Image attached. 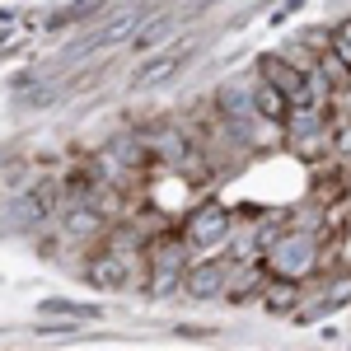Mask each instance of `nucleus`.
I'll return each instance as SVG.
<instances>
[{
  "label": "nucleus",
  "mask_w": 351,
  "mask_h": 351,
  "mask_svg": "<svg viewBox=\"0 0 351 351\" xmlns=\"http://www.w3.org/2000/svg\"><path fill=\"white\" fill-rule=\"evenodd\" d=\"M230 234V216H225V206L220 202H202L188 220H183V239L188 248H206V243H216Z\"/></svg>",
  "instance_id": "f257e3e1"
},
{
  "label": "nucleus",
  "mask_w": 351,
  "mask_h": 351,
  "mask_svg": "<svg viewBox=\"0 0 351 351\" xmlns=\"http://www.w3.org/2000/svg\"><path fill=\"white\" fill-rule=\"evenodd\" d=\"M230 271H234V258H211V263H197V267L183 271V291L197 300L206 295H220L230 291Z\"/></svg>",
  "instance_id": "f03ea898"
},
{
  "label": "nucleus",
  "mask_w": 351,
  "mask_h": 351,
  "mask_svg": "<svg viewBox=\"0 0 351 351\" xmlns=\"http://www.w3.org/2000/svg\"><path fill=\"white\" fill-rule=\"evenodd\" d=\"M253 112L267 117V122H286V117H291V99H286L281 89H271L267 80H258L253 84Z\"/></svg>",
  "instance_id": "7ed1b4c3"
},
{
  "label": "nucleus",
  "mask_w": 351,
  "mask_h": 351,
  "mask_svg": "<svg viewBox=\"0 0 351 351\" xmlns=\"http://www.w3.org/2000/svg\"><path fill=\"white\" fill-rule=\"evenodd\" d=\"M84 276H89L94 286H104V291H108V286H122V281H127V263H122V253L112 248V253H99V258L89 263Z\"/></svg>",
  "instance_id": "20e7f679"
},
{
  "label": "nucleus",
  "mask_w": 351,
  "mask_h": 351,
  "mask_svg": "<svg viewBox=\"0 0 351 351\" xmlns=\"http://www.w3.org/2000/svg\"><path fill=\"white\" fill-rule=\"evenodd\" d=\"M295 281H263V304H267L271 314H286V309H295Z\"/></svg>",
  "instance_id": "39448f33"
},
{
  "label": "nucleus",
  "mask_w": 351,
  "mask_h": 351,
  "mask_svg": "<svg viewBox=\"0 0 351 351\" xmlns=\"http://www.w3.org/2000/svg\"><path fill=\"white\" fill-rule=\"evenodd\" d=\"M178 66H183V52H164V56H155V61H145L136 80H141V84H164Z\"/></svg>",
  "instance_id": "423d86ee"
},
{
  "label": "nucleus",
  "mask_w": 351,
  "mask_h": 351,
  "mask_svg": "<svg viewBox=\"0 0 351 351\" xmlns=\"http://www.w3.org/2000/svg\"><path fill=\"white\" fill-rule=\"evenodd\" d=\"M332 52H337V61H342V71H351V19L332 28Z\"/></svg>",
  "instance_id": "0eeeda50"
},
{
  "label": "nucleus",
  "mask_w": 351,
  "mask_h": 351,
  "mask_svg": "<svg viewBox=\"0 0 351 351\" xmlns=\"http://www.w3.org/2000/svg\"><path fill=\"white\" fill-rule=\"evenodd\" d=\"M160 33H169V19H155L150 28H141V33H136V47H155Z\"/></svg>",
  "instance_id": "6e6552de"
},
{
  "label": "nucleus",
  "mask_w": 351,
  "mask_h": 351,
  "mask_svg": "<svg viewBox=\"0 0 351 351\" xmlns=\"http://www.w3.org/2000/svg\"><path fill=\"white\" fill-rule=\"evenodd\" d=\"M132 24H136V14H122L117 24H108L104 33H99V43H112V38H122V33H132Z\"/></svg>",
  "instance_id": "1a4fd4ad"
}]
</instances>
